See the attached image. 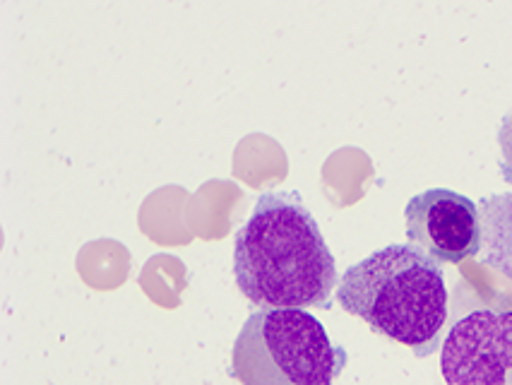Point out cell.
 <instances>
[{
    "label": "cell",
    "instance_id": "1",
    "mask_svg": "<svg viewBox=\"0 0 512 385\" xmlns=\"http://www.w3.org/2000/svg\"><path fill=\"white\" fill-rule=\"evenodd\" d=\"M234 275L260 308H327L339 284L323 231L294 191L260 195L236 234Z\"/></svg>",
    "mask_w": 512,
    "mask_h": 385
},
{
    "label": "cell",
    "instance_id": "2",
    "mask_svg": "<svg viewBox=\"0 0 512 385\" xmlns=\"http://www.w3.org/2000/svg\"><path fill=\"white\" fill-rule=\"evenodd\" d=\"M339 308L368 323L373 333L428 357L443 345L448 287L438 260L412 244H392L344 270Z\"/></svg>",
    "mask_w": 512,
    "mask_h": 385
},
{
    "label": "cell",
    "instance_id": "3",
    "mask_svg": "<svg viewBox=\"0 0 512 385\" xmlns=\"http://www.w3.org/2000/svg\"><path fill=\"white\" fill-rule=\"evenodd\" d=\"M347 352L325 325L301 308L250 313L231 352L229 373L241 385H335Z\"/></svg>",
    "mask_w": 512,
    "mask_h": 385
},
{
    "label": "cell",
    "instance_id": "4",
    "mask_svg": "<svg viewBox=\"0 0 512 385\" xmlns=\"http://www.w3.org/2000/svg\"><path fill=\"white\" fill-rule=\"evenodd\" d=\"M445 385H512V311L479 308L440 345Z\"/></svg>",
    "mask_w": 512,
    "mask_h": 385
},
{
    "label": "cell",
    "instance_id": "5",
    "mask_svg": "<svg viewBox=\"0 0 512 385\" xmlns=\"http://www.w3.org/2000/svg\"><path fill=\"white\" fill-rule=\"evenodd\" d=\"M409 244L438 263H462L481 253L479 205L450 188L414 195L404 210Z\"/></svg>",
    "mask_w": 512,
    "mask_h": 385
},
{
    "label": "cell",
    "instance_id": "6",
    "mask_svg": "<svg viewBox=\"0 0 512 385\" xmlns=\"http://www.w3.org/2000/svg\"><path fill=\"white\" fill-rule=\"evenodd\" d=\"M484 263L512 280V193H498L479 203Z\"/></svg>",
    "mask_w": 512,
    "mask_h": 385
},
{
    "label": "cell",
    "instance_id": "7",
    "mask_svg": "<svg viewBox=\"0 0 512 385\" xmlns=\"http://www.w3.org/2000/svg\"><path fill=\"white\" fill-rule=\"evenodd\" d=\"M498 147H500V174L503 181L512 186V111H508L498 128Z\"/></svg>",
    "mask_w": 512,
    "mask_h": 385
}]
</instances>
